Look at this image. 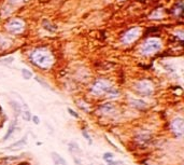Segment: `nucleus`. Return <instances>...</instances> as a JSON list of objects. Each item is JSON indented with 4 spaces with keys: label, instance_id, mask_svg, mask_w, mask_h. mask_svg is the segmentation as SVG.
I'll return each instance as SVG.
<instances>
[{
    "label": "nucleus",
    "instance_id": "obj_11",
    "mask_svg": "<svg viewBox=\"0 0 184 165\" xmlns=\"http://www.w3.org/2000/svg\"><path fill=\"white\" fill-rule=\"evenodd\" d=\"M26 144H27V136H25L24 138H22L20 140L16 141L15 144L11 145V146L9 147V149H17V148H20V147L25 146Z\"/></svg>",
    "mask_w": 184,
    "mask_h": 165
},
{
    "label": "nucleus",
    "instance_id": "obj_17",
    "mask_svg": "<svg viewBox=\"0 0 184 165\" xmlns=\"http://www.w3.org/2000/svg\"><path fill=\"white\" fill-rule=\"evenodd\" d=\"M68 112H69V113H70V115H71L72 117H74V118H79V115H78V113H77L75 111H73V110H72L71 108H68Z\"/></svg>",
    "mask_w": 184,
    "mask_h": 165
},
{
    "label": "nucleus",
    "instance_id": "obj_13",
    "mask_svg": "<svg viewBox=\"0 0 184 165\" xmlns=\"http://www.w3.org/2000/svg\"><path fill=\"white\" fill-rule=\"evenodd\" d=\"M22 74H23L24 79H26V80H28V79H30L33 77V74L29 70H27V69H23V70H22Z\"/></svg>",
    "mask_w": 184,
    "mask_h": 165
},
{
    "label": "nucleus",
    "instance_id": "obj_4",
    "mask_svg": "<svg viewBox=\"0 0 184 165\" xmlns=\"http://www.w3.org/2000/svg\"><path fill=\"white\" fill-rule=\"evenodd\" d=\"M136 90L140 95L150 96L153 93V85L150 81H140L136 84Z\"/></svg>",
    "mask_w": 184,
    "mask_h": 165
},
{
    "label": "nucleus",
    "instance_id": "obj_3",
    "mask_svg": "<svg viewBox=\"0 0 184 165\" xmlns=\"http://www.w3.org/2000/svg\"><path fill=\"white\" fill-rule=\"evenodd\" d=\"M162 46V43H160V40L158 39H149L142 46V53L145 54V55H149V54H153L157 52L158 50L160 49Z\"/></svg>",
    "mask_w": 184,
    "mask_h": 165
},
{
    "label": "nucleus",
    "instance_id": "obj_18",
    "mask_svg": "<svg viewBox=\"0 0 184 165\" xmlns=\"http://www.w3.org/2000/svg\"><path fill=\"white\" fill-rule=\"evenodd\" d=\"M33 123H35V124H39V123H40V119H39L38 117H33Z\"/></svg>",
    "mask_w": 184,
    "mask_h": 165
},
{
    "label": "nucleus",
    "instance_id": "obj_10",
    "mask_svg": "<svg viewBox=\"0 0 184 165\" xmlns=\"http://www.w3.org/2000/svg\"><path fill=\"white\" fill-rule=\"evenodd\" d=\"M119 90L113 87H111L110 90L107 92L106 97H109V98H116V97H119Z\"/></svg>",
    "mask_w": 184,
    "mask_h": 165
},
{
    "label": "nucleus",
    "instance_id": "obj_6",
    "mask_svg": "<svg viewBox=\"0 0 184 165\" xmlns=\"http://www.w3.org/2000/svg\"><path fill=\"white\" fill-rule=\"evenodd\" d=\"M7 28L10 33H20V31H23V29H24V24H23V22L20 21H17V20H13L7 25Z\"/></svg>",
    "mask_w": 184,
    "mask_h": 165
},
{
    "label": "nucleus",
    "instance_id": "obj_8",
    "mask_svg": "<svg viewBox=\"0 0 184 165\" xmlns=\"http://www.w3.org/2000/svg\"><path fill=\"white\" fill-rule=\"evenodd\" d=\"M99 109H100V111H101L102 113H105V115H110V113H112V112L115 110V106L113 104L107 103V104H102Z\"/></svg>",
    "mask_w": 184,
    "mask_h": 165
},
{
    "label": "nucleus",
    "instance_id": "obj_15",
    "mask_svg": "<svg viewBox=\"0 0 184 165\" xmlns=\"http://www.w3.org/2000/svg\"><path fill=\"white\" fill-rule=\"evenodd\" d=\"M82 135L84 136V138H85L86 140L88 141L90 144H92V138H90V136L88 135V133L86 132V131H82Z\"/></svg>",
    "mask_w": 184,
    "mask_h": 165
},
{
    "label": "nucleus",
    "instance_id": "obj_9",
    "mask_svg": "<svg viewBox=\"0 0 184 165\" xmlns=\"http://www.w3.org/2000/svg\"><path fill=\"white\" fill-rule=\"evenodd\" d=\"M52 155H53V160H54V162H55V164H57V165H68V163L62 159V158L58 154V153H56V152H53L52 153Z\"/></svg>",
    "mask_w": 184,
    "mask_h": 165
},
{
    "label": "nucleus",
    "instance_id": "obj_2",
    "mask_svg": "<svg viewBox=\"0 0 184 165\" xmlns=\"http://www.w3.org/2000/svg\"><path fill=\"white\" fill-rule=\"evenodd\" d=\"M111 87V84L108 81H106V80H102V79H100V80H97L96 82H95V84L93 85V87H92V93L94 95H96V96H100V95H106L107 92L110 90Z\"/></svg>",
    "mask_w": 184,
    "mask_h": 165
},
{
    "label": "nucleus",
    "instance_id": "obj_5",
    "mask_svg": "<svg viewBox=\"0 0 184 165\" xmlns=\"http://www.w3.org/2000/svg\"><path fill=\"white\" fill-rule=\"evenodd\" d=\"M170 127H171L172 132L176 134V136H182L184 133L183 119H182V118H176V119L171 122Z\"/></svg>",
    "mask_w": 184,
    "mask_h": 165
},
{
    "label": "nucleus",
    "instance_id": "obj_12",
    "mask_svg": "<svg viewBox=\"0 0 184 165\" xmlns=\"http://www.w3.org/2000/svg\"><path fill=\"white\" fill-rule=\"evenodd\" d=\"M14 127H15V122L10 125V127H9V130H8V133H7V134H5V136L3 137V140H7L9 137L11 136V134H12L13 131H14Z\"/></svg>",
    "mask_w": 184,
    "mask_h": 165
},
{
    "label": "nucleus",
    "instance_id": "obj_1",
    "mask_svg": "<svg viewBox=\"0 0 184 165\" xmlns=\"http://www.w3.org/2000/svg\"><path fill=\"white\" fill-rule=\"evenodd\" d=\"M31 61L35 65L41 67V68H50L53 64V56L49 51L44 49L36 50L31 53Z\"/></svg>",
    "mask_w": 184,
    "mask_h": 165
},
{
    "label": "nucleus",
    "instance_id": "obj_14",
    "mask_svg": "<svg viewBox=\"0 0 184 165\" xmlns=\"http://www.w3.org/2000/svg\"><path fill=\"white\" fill-rule=\"evenodd\" d=\"M113 158H114V155H113V153L111 152H107L103 154V160H106L108 163L111 162V160H113Z\"/></svg>",
    "mask_w": 184,
    "mask_h": 165
},
{
    "label": "nucleus",
    "instance_id": "obj_19",
    "mask_svg": "<svg viewBox=\"0 0 184 165\" xmlns=\"http://www.w3.org/2000/svg\"><path fill=\"white\" fill-rule=\"evenodd\" d=\"M20 165H24V164H20Z\"/></svg>",
    "mask_w": 184,
    "mask_h": 165
},
{
    "label": "nucleus",
    "instance_id": "obj_16",
    "mask_svg": "<svg viewBox=\"0 0 184 165\" xmlns=\"http://www.w3.org/2000/svg\"><path fill=\"white\" fill-rule=\"evenodd\" d=\"M23 117H24V119L26 120V121H29V119H30V111L26 110V111L23 113Z\"/></svg>",
    "mask_w": 184,
    "mask_h": 165
},
{
    "label": "nucleus",
    "instance_id": "obj_7",
    "mask_svg": "<svg viewBox=\"0 0 184 165\" xmlns=\"http://www.w3.org/2000/svg\"><path fill=\"white\" fill-rule=\"evenodd\" d=\"M138 35H139V29L132 28L130 29V30H128V31L124 35L122 41L124 42V43H130V42L135 41L136 39H137Z\"/></svg>",
    "mask_w": 184,
    "mask_h": 165
}]
</instances>
